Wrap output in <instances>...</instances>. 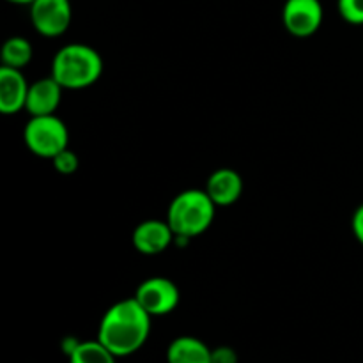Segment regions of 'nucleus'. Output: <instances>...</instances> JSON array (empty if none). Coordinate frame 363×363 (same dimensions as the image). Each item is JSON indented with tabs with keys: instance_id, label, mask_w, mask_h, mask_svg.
<instances>
[{
	"instance_id": "f257e3e1",
	"label": "nucleus",
	"mask_w": 363,
	"mask_h": 363,
	"mask_svg": "<svg viewBox=\"0 0 363 363\" xmlns=\"http://www.w3.org/2000/svg\"><path fill=\"white\" fill-rule=\"evenodd\" d=\"M151 315L133 298L113 303L103 314L98 340L117 358L130 357L144 347L151 333Z\"/></svg>"
},
{
	"instance_id": "f03ea898",
	"label": "nucleus",
	"mask_w": 363,
	"mask_h": 363,
	"mask_svg": "<svg viewBox=\"0 0 363 363\" xmlns=\"http://www.w3.org/2000/svg\"><path fill=\"white\" fill-rule=\"evenodd\" d=\"M52 74L64 89L82 91L101 78L103 59L98 50L84 43H71L62 46L53 55Z\"/></svg>"
},
{
	"instance_id": "7ed1b4c3",
	"label": "nucleus",
	"mask_w": 363,
	"mask_h": 363,
	"mask_svg": "<svg viewBox=\"0 0 363 363\" xmlns=\"http://www.w3.org/2000/svg\"><path fill=\"white\" fill-rule=\"evenodd\" d=\"M216 204L206 190L190 188L170 201L167 222L176 234V240H191L204 234L213 225Z\"/></svg>"
},
{
	"instance_id": "20e7f679",
	"label": "nucleus",
	"mask_w": 363,
	"mask_h": 363,
	"mask_svg": "<svg viewBox=\"0 0 363 363\" xmlns=\"http://www.w3.org/2000/svg\"><path fill=\"white\" fill-rule=\"evenodd\" d=\"M23 142L38 158L53 160L69 147V130L60 117L32 116L23 128Z\"/></svg>"
},
{
	"instance_id": "39448f33",
	"label": "nucleus",
	"mask_w": 363,
	"mask_h": 363,
	"mask_svg": "<svg viewBox=\"0 0 363 363\" xmlns=\"http://www.w3.org/2000/svg\"><path fill=\"white\" fill-rule=\"evenodd\" d=\"M135 300L149 312L151 318L172 314L181 300L179 289L167 277H149L138 284Z\"/></svg>"
},
{
	"instance_id": "423d86ee",
	"label": "nucleus",
	"mask_w": 363,
	"mask_h": 363,
	"mask_svg": "<svg viewBox=\"0 0 363 363\" xmlns=\"http://www.w3.org/2000/svg\"><path fill=\"white\" fill-rule=\"evenodd\" d=\"M325 20L321 0H286L282 7V23L294 38H311L321 28Z\"/></svg>"
},
{
	"instance_id": "0eeeda50",
	"label": "nucleus",
	"mask_w": 363,
	"mask_h": 363,
	"mask_svg": "<svg viewBox=\"0 0 363 363\" xmlns=\"http://www.w3.org/2000/svg\"><path fill=\"white\" fill-rule=\"evenodd\" d=\"M28 7L35 32L45 38L62 35L73 20V7L69 0H34Z\"/></svg>"
},
{
	"instance_id": "6e6552de",
	"label": "nucleus",
	"mask_w": 363,
	"mask_h": 363,
	"mask_svg": "<svg viewBox=\"0 0 363 363\" xmlns=\"http://www.w3.org/2000/svg\"><path fill=\"white\" fill-rule=\"evenodd\" d=\"M133 247L142 255H160L176 241V234L167 220H144L133 230Z\"/></svg>"
},
{
	"instance_id": "1a4fd4ad",
	"label": "nucleus",
	"mask_w": 363,
	"mask_h": 363,
	"mask_svg": "<svg viewBox=\"0 0 363 363\" xmlns=\"http://www.w3.org/2000/svg\"><path fill=\"white\" fill-rule=\"evenodd\" d=\"M62 91L66 89L50 74L46 78L32 82L28 87L25 110L32 116H52L62 101Z\"/></svg>"
},
{
	"instance_id": "9d476101",
	"label": "nucleus",
	"mask_w": 363,
	"mask_h": 363,
	"mask_svg": "<svg viewBox=\"0 0 363 363\" xmlns=\"http://www.w3.org/2000/svg\"><path fill=\"white\" fill-rule=\"evenodd\" d=\"M28 87L30 85L21 69L7 66L0 67V112L4 116H14L25 110Z\"/></svg>"
},
{
	"instance_id": "9b49d317",
	"label": "nucleus",
	"mask_w": 363,
	"mask_h": 363,
	"mask_svg": "<svg viewBox=\"0 0 363 363\" xmlns=\"http://www.w3.org/2000/svg\"><path fill=\"white\" fill-rule=\"evenodd\" d=\"M204 190L208 191L216 208H227L236 204L243 195V177L238 170L222 167L208 177Z\"/></svg>"
},
{
	"instance_id": "f8f14e48",
	"label": "nucleus",
	"mask_w": 363,
	"mask_h": 363,
	"mask_svg": "<svg viewBox=\"0 0 363 363\" xmlns=\"http://www.w3.org/2000/svg\"><path fill=\"white\" fill-rule=\"evenodd\" d=\"M211 353L213 350L201 339L183 335L167 347V363H211Z\"/></svg>"
},
{
	"instance_id": "ddd939ff",
	"label": "nucleus",
	"mask_w": 363,
	"mask_h": 363,
	"mask_svg": "<svg viewBox=\"0 0 363 363\" xmlns=\"http://www.w3.org/2000/svg\"><path fill=\"white\" fill-rule=\"evenodd\" d=\"M2 66L14 67V69H23L27 64H30L34 57V48L32 43L23 35H13L7 39L2 46Z\"/></svg>"
},
{
	"instance_id": "4468645a",
	"label": "nucleus",
	"mask_w": 363,
	"mask_h": 363,
	"mask_svg": "<svg viewBox=\"0 0 363 363\" xmlns=\"http://www.w3.org/2000/svg\"><path fill=\"white\" fill-rule=\"evenodd\" d=\"M67 358L69 363H117L116 354L106 350L98 339L80 342Z\"/></svg>"
},
{
	"instance_id": "2eb2a0df",
	"label": "nucleus",
	"mask_w": 363,
	"mask_h": 363,
	"mask_svg": "<svg viewBox=\"0 0 363 363\" xmlns=\"http://www.w3.org/2000/svg\"><path fill=\"white\" fill-rule=\"evenodd\" d=\"M340 18L350 25H363V0H337Z\"/></svg>"
},
{
	"instance_id": "dca6fc26",
	"label": "nucleus",
	"mask_w": 363,
	"mask_h": 363,
	"mask_svg": "<svg viewBox=\"0 0 363 363\" xmlns=\"http://www.w3.org/2000/svg\"><path fill=\"white\" fill-rule=\"evenodd\" d=\"M52 163L53 169H55L57 172L62 174V176H71V174H74L78 170L80 160H78L77 152H74L73 149L67 147L64 149L62 152H59V155L52 160Z\"/></svg>"
},
{
	"instance_id": "f3484780",
	"label": "nucleus",
	"mask_w": 363,
	"mask_h": 363,
	"mask_svg": "<svg viewBox=\"0 0 363 363\" xmlns=\"http://www.w3.org/2000/svg\"><path fill=\"white\" fill-rule=\"evenodd\" d=\"M211 363H238V354L230 347H216L211 353Z\"/></svg>"
},
{
	"instance_id": "a211bd4d",
	"label": "nucleus",
	"mask_w": 363,
	"mask_h": 363,
	"mask_svg": "<svg viewBox=\"0 0 363 363\" xmlns=\"http://www.w3.org/2000/svg\"><path fill=\"white\" fill-rule=\"evenodd\" d=\"M351 227H353V234L358 240V243L363 247V204L358 206L357 211L353 215V222H351Z\"/></svg>"
},
{
	"instance_id": "6ab92c4d",
	"label": "nucleus",
	"mask_w": 363,
	"mask_h": 363,
	"mask_svg": "<svg viewBox=\"0 0 363 363\" xmlns=\"http://www.w3.org/2000/svg\"><path fill=\"white\" fill-rule=\"evenodd\" d=\"M6 2L9 4H16V6H30L34 0H6Z\"/></svg>"
}]
</instances>
